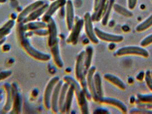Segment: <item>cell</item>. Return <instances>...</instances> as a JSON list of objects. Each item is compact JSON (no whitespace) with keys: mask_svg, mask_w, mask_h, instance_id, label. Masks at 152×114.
Listing matches in <instances>:
<instances>
[{"mask_svg":"<svg viewBox=\"0 0 152 114\" xmlns=\"http://www.w3.org/2000/svg\"><path fill=\"white\" fill-rule=\"evenodd\" d=\"M42 21L48 25V30L49 32L48 45L51 47L54 44L58 41L57 38V29L56 23L52 17L42 18Z\"/></svg>","mask_w":152,"mask_h":114,"instance_id":"4","label":"cell"},{"mask_svg":"<svg viewBox=\"0 0 152 114\" xmlns=\"http://www.w3.org/2000/svg\"><path fill=\"white\" fill-rule=\"evenodd\" d=\"M4 87L7 93V100H6L5 105L4 107V111H5V113H7L12 108L13 96V92H12V85L7 83L5 84Z\"/></svg>","mask_w":152,"mask_h":114,"instance_id":"20","label":"cell"},{"mask_svg":"<svg viewBox=\"0 0 152 114\" xmlns=\"http://www.w3.org/2000/svg\"><path fill=\"white\" fill-rule=\"evenodd\" d=\"M7 0H0V4H4L7 2Z\"/></svg>","mask_w":152,"mask_h":114,"instance_id":"41","label":"cell"},{"mask_svg":"<svg viewBox=\"0 0 152 114\" xmlns=\"http://www.w3.org/2000/svg\"><path fill=\"white\" fill-rule=\"evenodd\" d=\"M95 34L97 37L105 42L110 43H119L124 40V37L121 35H116L101 30L98 28H94Z\"/></svg>","mask_w":152,"mask_h":114,"instance_id":"5","label":"cell"},{"mask_svg":"<svg viewBox=\"0 0 152 114\" xmlns=\"http://www.w3.org/2000/svg\"><path fill=\"white\" fill-rule=\"evenodd\" d=\"M151 76H152V71H151Z\"/></svg>","mask_w":152,"mask_h":114,"instance_id":"42","label":"cell"},{"mask_svg":"<svg viewBox=\"0 0 152 114\" xmlns=\"http://www.w3.org/2000/svg\"><path fill=\"white\" fill-rule=\"evenodd\" d=\"M128 1V7L130 10H133L136 7L137 4V0H127Z\"/></svg>","mask_w":152,"mask_h":114,"instance_id":"37","label":"cell"},{"mask_svg":"<svg viewBox=\"0 0 152 114\" xmlns=\"http://www.w3.org/2000/svg\"><path fill=\"white\" fill-rule=\"evenodd\" d=\"M115 55L118 57L132 55L148 58L149 53L147 50L142 46H126L118 49L115 52Z\"/></svg>","mask_w":152,"mask_h":114,"instance_id":"2","label":"cell"},{"mask_svg":"<svg viewBox=\"0 0 152 114\" xmlns=\"http://www.w3.org/2000/svg\"><path fill=\"white\" fill-rule=\"evenodd\" d=\"M66 0H56L53 1L51 5L49 6V8L47 9L42 18L52 17L58 9L64 7V5H66Z\"/></svg>","mask_w":152,"mask_h":114,"instance_id":"18","label":"cell"},{"mask_svg":"<svg viewBox=\"0 0 152 114\" xmlns=\"http://www.w3.org/2000/svg\"><path fill=\"white\" fill-rule=\"evenodd\" d=\"M85 54V51H82L78 55L77 58L75 74H76V79L78 81H80V79L84 76H86L88 73L85 70V66H84Z\"/></svg>","mask_w":152,"mask_h":114,"instance_id":"10","label":"cell"},{"mask_svg":"<svg viewBox=\"0 0 152 114\" xmlns=\"http://www.w3.org/2000/svg\"><path fill=\"white\" fill-rule=\"evenodd\" d=\"M12 89L13 96V110L10 113V114H20L21 111V106L23 100L21 94L18 91V87L16 84H13L12 85Z\"/></svg>","mask_w":152,"mask_h":114,"instance_id":"9","label":"cell"},{"mask_svg":"<svg viewBox=\"0 0 152 114\" xmlns=\"http://www.w3.org/2000/svg\"><path fill=\"white\" fill-rule=\"evenodd\" d=\"M63 80L65 82L67 83L69 86L73 88L78 102L80 101L84 95H85L80 84H79L73 78L70 76H65L63 78Z\"/></svg>","mask_w":152,"mask_h":114,"instance_id":"11","label":"cell"},{"mask_svg":"<svg viewBox=\"0 0 152 114\" xmlns=\"http://www.w3.org/2000/svg\"><path fill=\"white\" fill-rule=\"evenodd\" d=\"M44 4L45 2L42 1H37L29 5L25 9H23L20 13V14L18 15L17 17V21L19 23H23L24 19L29 15L31 13H32L34 10H35L37 8L42 6Z\"/></svg>","mask_w":152,"mask_h":114,"instance_id":"14","label":"cell"},{"mask_svg":"<svg viewBox=\"0 0 152 114\" xmlns=\"http://www.w3.org/2000/svg\"><path fill=\"white\" fill-rule=\"evenodd\" d=\"M60 81V78L58 76H55L53 78L48 84L46 87L45 92H44V104L46 108L47 109H50L51 108V98L54 89L57 84V82Z\"/></svg>","mask_w":152,"mask_h":114,"instance_id":"7","label":"cell"},{"mask_svg":"<svg viewBox=\"0 0 152 114\" xmlns=\"http://www.w3.org/2000/svg\"><path fill=\"white\" fill-rule=\"evenodd\" d=\"M33 33L35 34H37L38 36H47L49 34V32H48V30H46L45 29H38V30H36L33 31Z\"/></svg>","mask_w":152,"mask_h":114,"instance_id":"36","label":"cell"},{"mask_svg":"<svg viewBox=\"0 0 152 114\" xmlns=\"http://www.w3.org/2000/svg\"><path fill=\"white\" fill-rule=\"evenodd\" d=\"M96 68L94 66H91L88 71L86 74V82L87 85L91 95V98L95 102H99V98L95 89L94 82V74L96 73Z\"/></svg>","mask_w":152,"mask_h":114,"instance_id":"8","label":"cell"},{"mask_svg":"<svg viewBox=\"0 0 152 114\" xmlns=\"http://www.w3.org/2000/svg\"><path fill=\"white\" fill-rule=\"evenodd\" d=\"M3 98V91L2 90H0V102L2 100Z\"/></svg>","mask_w":152,"mask_h":114,"instance_id":"40","label":"cell"},{"mask_svg":"<svg viewBox=\"0 0 152 114\" xmlns=\"http://www.w3.org/2000/svg\"><path fill=\"white\" fill-rule=\"evenodd\" d=\"M84 28L86 34L88 39L94 44H97L99 43V38L97 37L94 28L93 27V20L91 15L89 12H87L84 15Z\"/></svg>","mask_w":152,"mask_h":114,"instance_id":"3","label":"cell"},{"mask_svg":"<svg viewBox=\"0 0 152 114\" xmlns=\"http://www.w3.org/2000/svg\"><path fill=\"white\" fill-rule=\"evenodd\" d=\"M75 94V90L73 88L69 86L68 90L67 91L66 100H65V113H69L70 110L72 101L73 99V96Z\"/></svg>","mask_w":152,"mask_h":114,"instance_id":"29","label":"cell"},{"mask_svg":"<svg viewBox=\"0 0 152 114\" xmlns=\"http://www.w3.org/2000/svg\"><path fill=\"white\" fill-rule=\"evenodd\" d=\"M144 78H145V73L144 72H143V71L140 72V73L137 75V80H138V81H141L144 79Z\"/></svg>","mask_w":152,"mask_h":114,"instance_id":"39","label":"cell"},{"mask_svg":"<svg viewBox=\"0 0 152 114\" xmlns=\"http://www.w3.org/2000/svg\"><path fill=\"white\" fill-rule=\"evenodd\" d=\"M49 1H55V0H49Z\"/></svg>","mask_w":152,"mask_h":114,"instance_id":"43","label":"cell"},{"mask_svg":"<svg viewBox=\"0 0 152 114\" xmlns=\"http://www.w3.org/2000/svg\"><path fill=\"white\" fill-rule=\"evenodd\" d=\"M113 9L115 12L118 13L119 15H122L125 17H132L133 16V13L130 11L129 10H128L123 7L121 6L120 5L118 4L114 3L113 7Z\"/></svg>","mask_w":152,"mask_h":114,"instance_id":"31","label":"cell"},{"mask_svg":"<svg viewBox=\"0 0 152 114\" xmlns=\"http://www.w3.org/2000/svg\"><path fill=\"white\" fill-rule=\"evenodd\" d=\"M144 78L148 87L152 92V77L150 70H147L145 72Z\"/></svg>","mask_w":152,"mask_h":114,"instance_id":"33","label":"cell"},{"mask_svg":"<svg viewBox=\"0 0 152 114\" xmlns=\"http://www.w3.org/2000/svg\"><path fill=\"white\" fill-rule=\"evenodd\" d=\"M66 24L69 30H71L75 21V10L73 2L71 0H68L66 4Z\"/></svg>","mask_w":152,"mask_h":114,"instance_id":"16","label":"cell"},{"mask_svg":"<svg viewBox=\"0 0 152 114\" xmlns=\"http://www.w3.org/2000/svg\"><path fill=\"white\" fill-rule=\"evenodd\" d=\"M138 107L150 110L152 108V94H138L136 100Z\"/></svg>","mask_w":152,"mask_h":114,"instance_id":"15","label":"cell"},{"mask_svg":"<svg viewBox=\"0 0 152 114\" xmlns=\"http://www.w3.org/2000/svg\"><path fill=\"white\" fill-rule=\"evenodd\" d=\"M152 44V33L144 38L140 43L141 46L145 47Z\"/></svg>","mask_w":152,"mask_h":114,"instance_id":"34","label":"cell"},{"mask_svg":"<svg viewBox=\"0 0 152 114\" xmlns=\"http://www.w3.org/2000/svg\"><path fill=\"white\" fill-rule=\"evenodd\" d=\"M63 85V81H59L56 84L51 98V108L54 113H57L59 111L58 109V100L60 94L62 86Z\"/></svg>","mask_w":152,"mask_h":114,"instance_id":"12","label":"cell"},{"mask_svg":"<svg viewBox=\"0 0 152 114\" xmlns=\"http://www.w3.org/2000/svg\"></svg>","mask_w":152,"mask_h":114,"instance_id":"44","label":"cell"},{"mask_svg":"<svg viewBox=\"0 0 152 114\" xmlns=\"http://www.w3.org/2000/svg\"><path fill=\"white\" fill-rule=\"evenodd\" d=\"M152 26V14L149 15L144 21L138 25L136 28L137 32H142L148 30Z\"/></svg>","mask_w":152,"mask_h":114,"instance_id":"30","label":"cell"},{"mask_svg":"<svg viewBox=\"0 0 152 114\" xmlns=\"http://www.w3.org/2000/svg\"><path fill=\"white\" fill-rule=\"evenodd\" d=\"M107 2L108 0H102L98 9L96 12H94L93 15H91L93 21L99 22L101 20L106 10Z\"/></svg>","mask_w":152,"mask_h":114,"instance_id":"23","label":"cell"},{"mask_svg":"<svg viewBox=\"0 0 152 114\" xmlns=\"http://www.w3.org/2000/svg\"><path fill=\"white\" fill-rule=\"evenodd\" d=\"M15 24V20H11L5 23V24L0 28V41L5 38V37L10 33L11 29L14 26Z\"/></svg>","mask_w":152,"mask_h":114,"instance_id":"27","label":"cell"},{"mask_svg":"<svg viewBox=\"0 0 152 114\" xmlns=\"http://www.w3.org/2000/svg\"><path fill=\"white\" fill-rule=\"evenodd\" d=\"M19 28H18V32L19 36L21 40V45L23 47V49L25 52L31 55L33 58L39 61H48L50 60V55L47 54L43 53L39 51L36 49L34 47H33L31 45L29 41L26 38L25 36V31L23 30V23H20Z\"/></svg>","mask_w":152,"mask_h":114,"instance_id":"1","label":"cell"},{"mask_svg":"<svg viewBox=\"0 0 152 114\" xmlns=\"http://www.w3.org/2000/svg\"><path fill=\"white\" fill-rule=\"evenodd\" d=\"M101 1H102V0H94V12H96L98 9Z\"/></svg>","mask_w":152,"mask_h":114,"instance_id":"38","label":"cell"},{"mask_svg":"<svg viewBox=\"0 0 152 114\" xmlns=\"http://www.w3.org/2000/svg\"><path fill=\"white\" fill-rule=\"evenodd\" d=\"M12 71L10 70H7V71H3L0 72V81H3L5 79H7L8 77L12 75Z\"/></svg>","mask_w":152,"mask_h":114,"instance_id":"35","label":"cell"},{"mask_svg":"<svg viewBox=\"0 0 152 114\" xmlns=\"http://www.w3.org/2000/svg\"><path fill=\"white\" fill-rule=\"evenodd\" d=\"M114 3L115 0H108L106 10L101 19V23L104 26H106L108 23L112 10H113V7Z\"/></svg>","mask_w":152,"mask_h":114,"instance_id":"28","label":"cell"},{"mask_svg":"<svg viewBox=\"0 0 152 114\" xmlns=\"http://www.w3.org/2000/svg\"><path fill=\"white\" fill-rule=\"evenodd\" d=\"M50 49H51V52L53 57L54 61L56 65L59 68H63L64 62L62 60L61 55H60L58 41L55 44H54L53 45L50 47Z\"/></svg>","mask_w":152,"mask_h":114,"instance_id":"22","label":"cell"},{"mask_svg":"<svg viewBox=\"0 0 152 114\" xmlns=\"http://www.w3.org/2000/svg\"><path fill=\"white\" fill-rule=\"evenodd\" d=\"M104 78L106 81H108L110 84H113L115 86L117 87L118 89L122 90H125L126 89V84L118 76H115L113 74L107 73L104 74Z\"/></svg>","mask_w":152,"mask_h":114,"instance_id":"19","label":"cell"},{"mask_svg":"<svg viewBox=\"0 0 152 114\" xmlns=\"http://www.w3.org/2000/svg\"><path fill=\"white\" fill-rule=\"evenodd\" d=\"M93 78H94V82L95 89H96V93H97V94L99 97V99L104 97L101 76L100 74L98 72H97V73H94Z\"/></svg>","mask_w":152,"mask_h":114,"instance_id":"25","label":"cell"},{"mask_svg":"<svg viewBox=\"0 0 152 114\" xmlns=\"http://www.w3.org/2000/svg\"><path fill=\"white\" fill-rule=\"evenodd\" d=\"M69 87V85L68 84L65 82V84H63L61 88L60 94L59 97V100H58V109L61 113H65V103L66 97V94L68 90Z\"/></svg>","mask_w":152,"mask_h":114,"instance_id":"21","label":"cell"},{"mask_svg":"<svg viewBox=\"0 0 152 114\" xmlns=\"http://www.w3.org/2000/svg\"><path fill=\"white\" fill-rule=\"evenodd\" d=\"M84 26V20L79 19L77 21H76V23L74 24L71 30V33L68 38L66 39V42L68 44H70L73 45L77 44L80 33L82 30Z\"/></svg>","mask_w":152,"mask_h":114,"instance_id":"6","label":"cell"},{"mask_svg":"<svg viewBox=\"0 0 152 114\" xmlns=\"http://www.w3.org/2000/svg\"><path fill=\"white\" fill-rule=\"evenodd\" d=\"M49 4L45 3L41 7L37 8L35 10H34L32 13H31L29 15H28L27 17H26L24 20L23 21V23H29V22H32L37 19L42 15L44 13H45L47 9L49 8Z\"/></svg>","mask_w":152,"mask_h":114,"instance_id":"17","label":"cell"},{"mask_svg":"<svg viewBox=\"0 0 152 114\" xmlns=\"http://www.w3.org/2000/svg\"><path fill=\"white\" fill-rule=\"evenodd\" d=\"M99 102L104 104H107L108 105H110L112 106L115 107L121 110L122 113H126L128 112V108L126 105L118 99L110 98V97H102L101 98L99 99Z\"/></svg>","mask_w":152,"mask_h":114,"instance_id":"13","label":"cell"},{"mask_svg":"<svg viewBox=\"0 0 152 114\" xmlns=\"http://www.w3.org/2000/svg\"><path fill=\"white\" fill-rule=\"evenodd\" d=\"M23 30L26 31H34L41 29H48V25L46 23L42 22H29L28 23L23 25Z\"/></svg>","mask_w":152,"mask_h":114,"instance_id":"24","label":"cell"},{"mask_svg":"<svg viewBox=\"0 0 152 114\" xmlns=\"http://www.w3.org/2000/svg\"><path fill=\"white\" fill-rule=\"evenodd\" d=\"M129 113L130 114H152V111L148 109L137 107V108L131 109Z\"/></svg>","mask_w":152,"mask_h":114,"instance_id":"32","label":"cell"},{"mask_svg":"<svg viewBox=\"0 0 152 114\" xmlns=\"http://www.w3.org/2000/svg\"><path fill=\"white\" fill-rule=\"evenodd\" d=\"M93 55V48L91 46H88L85 50V60H84L85 70L86 72H88V70L91 67Z\"/></svg>","mask_w":152,"mask_h":114,"instance_id":"26","label":"cell"}]
</instances>
